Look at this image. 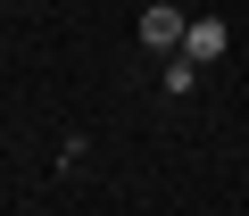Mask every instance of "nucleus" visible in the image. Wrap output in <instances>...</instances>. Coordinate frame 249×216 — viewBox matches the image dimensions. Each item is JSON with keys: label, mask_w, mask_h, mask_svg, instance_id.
Here are the masks:
<instances>
[{"label": "nucleus", "mask_w": 249, "mask_h": 216, "mask_svg": "<svg viewBox=\"0 0 249 216\" xmlns=\"http://www.w3.org/2000/svg\"><path fill=\"white\" fill-rule=\"evenodd\" d=\"M232 50V34H224V17H191V34H183V58H199V67H216Z\"/></svg>", "instance_id": "nucleus-2"}, {"label": "nucleus", "mask_w": 249, "mask_h": 216, "mask_svg": "<svg viewBox=\"0 0 249 216\" xmlns=\"http://www.w3.org/2000/svg\"><path fill=\"white\" fill-rule=\"evenodd\" d=\"M183 34H191V17H183V9H166V0H150V9H142V42H150L158 58H175V50H183Z\"/></svg>", "instance_id": "nucleus-1"}, {"label": "nucleus", "mask_w": 249, "mask_h": 216, "mask_svg": "<svg viewBox=\"0 0 249 216\" xmlns=\"http://www.w3.org/2000/svg\"><path fill=\"white\" fill-rule=\"evenodd\" d=\"M199 75H208L199 58H183V50L166 58V91H175V100H191V91H199Z\"/></svg>", "instance_id": "nucleus-3"}]
</instances>
